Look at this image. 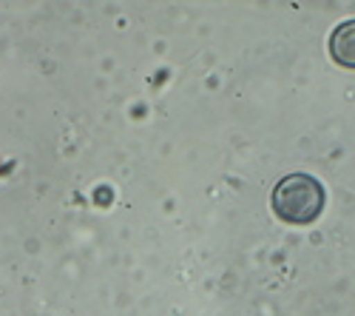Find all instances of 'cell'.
<instances>
[{"label": "cell", "mask_w": 355, "mask_h": 316, "mask_svg": "<svg viewBox=\"0 0 355 316\" xmlns=\"http://www.w3.org/2000/svg\"><path fill=\"white\" fill-rule=\"evenodd\" d=\"M330 57L344 69H355V20H344L341 26L333 28Z\"/></svg>", "instance_id": "cell-2"}, {"label": "cell", "mask_w": 355, "mask_h": 316, "mask_svg": "<svg viewBox=\"0 0 355 316\" xmlns=\"http://www.w3.org/2000/svg\"><path fill=\"white\" fill-rule=\"evenodd\" d=\"M324 208V185L310 174H287L273 188V214L287 225H310Z\"/></svg>", "instance_id": "cell-1"}]
</instances>
